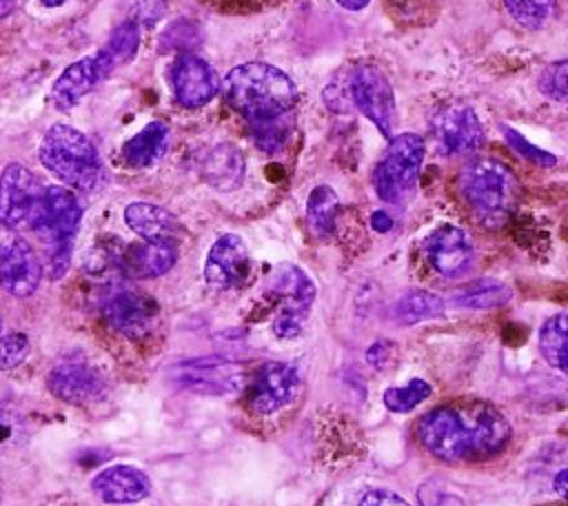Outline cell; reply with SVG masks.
Returning a JSON list of instances; mask_svg holds the SVG:
<instances>
[{
	"label": "cell",
	"mask_w": 568,
	"mask_h": 506,
	"mask_svg": "<svg viewBox=\"0 0 568 506\" xmlns=\"http://www.w3.org/2000/svg\"><path fill=\"white\" fill-rule=\"evenodd\" d=\"M297 373L282 362L260 364L246 382V406L255 415L280 411L297 393Z\"/></svg>",
	"instance_id": "12"
},
{
	"label": "cell",
	"mask_w": 568,
	"mask_h": 506,
	"mask_svg": "<svg viewBox=\"0 0 568 506\" xmlns=\"http://www.w3.org/2000/svg\"><path fill=\"white\" fill-rule=\"evenodd\" d=\"M138 47H140V29L133 20H126L113 29L106 44L95 53V60L104 71V75H111L120 64H126L133 60Z\"/></svg>",
	"instance_id": "25"
},
{
	"label": "cell",
	"mask_w": 568,
	"mask_h": 506,
	"mask_svg": "<svg viewBox=\"0 0 568 506\" xmlns=\"http://www.w3.org/2000/svg\"><path fill=\"white\" fill-rule=\"evenodd\" d=\"M568 62L557 60L548 64L539 75V91L557 102H566L568 98Z\"/></svg>",
	"instance_id": "33"
},
{
	"label": "cell",
	"mask_w": 568,
	"mask_h": 506,
	"mask_svg": "<svg viewBox=\"0 0 568 506\" xmlns=\"http://www.w3.org/2000/svg\"><path fill=\"white\" fill-rule=\"evenodd\" d=\"M38 158L49 173L71 189L91 191L104 178L102 160L93 142L82 131L62 122L49 126L40 142Z\"/></svg>",
	"instance_id": "4"
},
{
	"label": "cell",
	"mask_w": 568,
	"mask_h": 506,
	"mask_svg": "<svg viewBox=\"0 0 568 506\" xmlns=\"http://www.w3.org/2000/svg\"><path fill=\"white\" fill-rule=\"evenodd\" d=\"M91 488L106 504H131L151 493V482L133 466H109L93 477Z\"/></svg>",
	"instance_id": "19"
},
{
	"label": "cell",
	"mask_w": 568,
	"mask_h": 506,
	"mask_svg": "<svg viewBox=\"0 0 568 506\" xmlns=\"http://www.w3.org/2000/svg\"><path fill=\"white\" fill-rule=\"evenodd\" d=\"M222 87L226 102L251 122L280 118L297 100L293 80L266 62H246L231 69Z\"/></svg>",
	"instance_id": "2"
},
{
	"label": "cell",
	"mask_w": 568,
	"mask_h": 506,
	"mask_svg": "<svg viewBox=\"0 0 568 506\" xmlns=\"http://www.w3.org/2000/svg\"><path fill=\"white\" fill-rule=\"evenodd\" d=\"M202 178L217 191L237 189L244 180V155L233 144L213 146L202 160Z\"/></svg>",
	"instance_id": "23"
},
{
	"label": "cell",
	"mask_w": 568,
	"mask_h": 506,
	"mask_svg": "<svg viewBox=\"0 0 568 506\" xmlns=\"http://www.w3.org/2000/svg\"><path fill=\"white\" fill-rule=\"evenodd\" d=\"M430 395V384L424 380H410L406 386H395L384 393V404L393 413H408Z\"/></svg>",
	"instance_id": "31"
},
{
	"label": "cell",
	"mask_w": 568,
	"mask_h": 506,
	"mask_svg": "<svg viewBox=\"0 0 568 506\" xmlns=\"http://www.w3.org/2000/svg\"><path fill=\"white\" fill-rule=\"evenodd\" d=\"M371 226H373L375 231H379V233H386V231L393 226V220H390V215H388L386 211H375V213L371 215Z\"/></svg>",
	"instance_id": "38"
},
{
	"label": "cell",
	"mask_w": 568,
	"mask_h": 506,
	"mask_svg": "<svg viewBox=\"0 0 568 506\" xmlns=\"http://www.w3.org/2000/svg\"><path fill=\"white\" fill-rule=\"evenodd\" d=\"M246 373L240 364L222 357H200L175 368V384L200 395H226L244 386Z\"/></svg>",
	"instance_id": "13"
},
{
	"label": "cell",
	"mask_w": 568,
	"mask_h": 506,
	"mask_svg": "<svg viewBox=\"0 0 568 506\" xmlns=\"http://www.w3.org/2000/svg\"><path fill=\"white\" fill-rule=\"evenodd\" d=\"M506 11L526 29H539L546 24L557 7V0H501Z\"/></svg>",
	"instance_id": "30"
},
{
	"label": "cell",
	"mask_w": 568,
	"mask_h": 506,
	"mask_svg": "<svg viewBox=\"0 0 568 506\" xmlns=\"http://www.w3.org/2000/svg\"><path fill=\"white\" fill-rule=\"evenodd\" d=\"M124 220L144 242H166L178 246L180 237L184 235L178 217H173L166 209L149 202L129 204L124 209Z\"/></svg>",
	"instance_id": "20"
},
{
	"label": "cell",
	"mask_w": 568,
	"mask_h": 506,
	"mask_svg": "<svg viewBox=\"0 0 568 506\" xmlns=\"http://www.w3.org/2000/svg\"><path fill=\"white\" fill-rule=\"evenodd\" d=\"M271 291L280 300L273 331L280 337H297L315 300V286L311 277L293 264H280L273 273Z\"/></svg>",
	"instance_id": "7"
},
{
	"label": "cell",
	"mask_w": 568,
	"mask_h": 506,
	"mask_svg": "<svg viewBox=\"0 0 568 506\" xmlns=\"http://www.w3.org/2000/svg\"><path fill=\"white\" fill-rule=\"evenodd\" d=\"M47 388L67 404L84 406L104 397L106 382L87 357L73 353L53 364L47 375Z\"/></svg>",
	"instance_id": "9"
},
{
	"label": "cell",
	"mask_w": 568,
	"mask_h": 506,
	"mask_svg": "<svg viewBox=\"0 0 568 506\" xmlns=\"http://www.w3.org/2000/svg\"><path fill=\"white\" fill-rule=\"evenodd\" d=\"M282 118V115H280ZM280 118L253 122V138L262 151L275 153L286 142V124Z\"/></svg>",
	"instance_id": "34"
},
{
	"label": "cell",
	"mask_w": 568,
	"mask_h": 506,
	"mask_svg": "<svg viewBox=\"0 0 568 506\" xmlns=\"http://www.w3.org/2000/svg\"><path fill=\"white\" fill-rule=\"evenodd\" d=\"M424 253L439 275L457 277L473 262V242L464 229L444 224L426 237Z\"/></svg>",
	"instance_id": "17"
},
{
	"label": "cell",
	"mask_w": 568,
	"mask_h": 506,
	"mask_svg": "<svg viewBox=\"0 0 568 506\" xmlns=\"http://www.w3.org/2000/svg\"><path fill=\"white\" fill-rule=\"evenodd\" d=\"M422 446L437 459L473 462L497 455L510 439L506 417L484 399H455L417 422Z\"/></svg>",
	"instance_id": "1"
},
{
	"label": "cell",
	"mask_w": 568,
	"mask_h": 506,
	"mask_svg": "<svg viewBox=\"0 0 568 506\" xmlns=\"http://www.w3.org/2000/svg\"><path fill=\"white\" fill-rule=\"evenodd\" d=\"M173 93L186 109L204 107L217 91L213 69L193 53H182L173 64Z\"/></svg>",
	"instance_id": "18"
},
{
	"label": "cell",
	"mask_w": 568,
	"mask_h": 506,
	"mask_svg": "<svg viewBox=\"0 0 568 506\" xmlns=\"http://www.w3.org/2000/svg\"><path fill=\"white\" fill-rule=\"evenodd\" d=\"M16 9V0H0V18L9 16Z\"/></svg>",
	"instance_id": "41"
},
{
	"label": "cell",
	"mask_w": 568,
	"mask_h": 506,
	"mask_svg": "<svg viewBox=\"0 0 568 506\" xmlns=\"http://www.w3.org/2000/svg\"><path fill=\"white\" fill-rule=\"evenodd\" d=\"M442 313H444V300L437 297L435 293L422 291V289L404 293L397 300L395 311H393V315L399 324H417L424 320L439 317Z\"/></svg>",
	"instance_id": "28"
},
{
	"label": "cell",
	"mask_w": 568,
	"mask_h": 506,
	"mask_svg": "<svg viewBox=\"0 0 568 506\" xmlns=\"http://www.w3.org/2000/svg\"><path fill=\"white\" fill-rule=\"evenodd\" d=\"M104 317L122 335L142 340L153 331L160 317V306L153 297L140 291H118L104 304Z\"/></svg>",
	"instance_id": "16"
},
{
	"label": "cell",
	"mask_w": 568,
	"mask_h": 506,
	"mask_svg": "<svg viewBox=\"0 0 568 506\" xmlns=\"http://www.w3.org/2000/svg\"><path fill=\"white\" fill-rule=\"evenodd\" d=\"M368 2H371V0H337V4H342V7L348 9V11H359V9H364Z\"/></svg>",
	"instance_id": "39"
},
{
	"label": "cell",
	"mask_w": 568,
	"mask_h": 506,
	"mask_svg": "<svg viewBox=\"0 0 568 506\" xmlns=\"http://www.w3.org/2000/svg\"><path fill=\"white\" fill-rule=\"evenodd\" d=\"M42 280V262L13 231L0 233V286L13 297H29Z\"/></svg>",
	"instance_id": "10"
},
{
	"label": "cell",
	"mask_w": 568,
	"mask_h": 506,
	"mask_svg": "<svg viewBox=\"0 0 568 506\" xmlns=\"http://www.w3.org/2000/svg\"><path fill=\"white\" fill-rule=\"evenodd\" d=\"M166 142H169V126L162 120H153L142 131H138L131 140L124 142L122 160L135 169L149 166L162 158Z\"/></svg>",
	"instance_id": "24"
},
{
	"label": "cell",
	"mask_w": 568,
	"mask_h": 506,
	"mask_svg": "<svg viewBox=\"0 0 568 506\" xmlns=\"http://www.w3.org/2000/svg\"><path fill=\"white\" fill-rule=\"evenodd\" d=\"M31 344L29 337L20 331H4L0 317V371H9L20 366L29 357Z\"/></svg>",
	"instance_id": "32"
},
{
	"label": "cell",
	"mask_w": 568,
	"mask_h": 506,
	"mask_svg": "<svg viewBox=\"0 0 568 506\" xmlns=\"http://www.w3.org/2000/svg\"><path fill=\"white\" fill-rule=\"evenodd\" d=\"M566 479H568V470H559V475L555 477V486L559 495H566Z\"/></svg>",
	"instance_id": "40"
},
{
	"label": "cell",
	"mask_w": 568,
	"mask_h": 506,
	"mask_svg": "<svg viewBox=\"0 0 568 506\" xmlns=\"http://www.w3.org/2000/svg\"><path fill=\"white\" fill-rule=\"evenodd\" d=\"M433 133L448 155L473 153L484 142V129L468 104H444L433 118Z\"/></svg>",
	"instance_id": "14"
},
{
	"label": "cell",
	"mask_w": 568,
	"mask_h": 506,
	"mask_svg": "<svg viewBox=\"0 0 568 506\" xmlns=\"http://www.w3.org/2000/svg\"><path fill=\"white\" fill-rule=\"evenodd\" d=\"M390 351H393V344L390 342H375L371 348H368V353H366V357H368V362L371 364H375V366H386V364H390Z\"/></svg>",
	"instance_id": "37"
},
{
	"label": "cell",
	"mask_w": 568,
	"mask_h": 506,
	"mask_svg": "<svg viewBox=\"0 0 568 506\" xmlns=\"http://www.w3.org/2000/svg\"><path fill=\"white\" fill-rule=\"evenodd\" d=\"M337 211H339L337 193L326 184L315 186L306 202V222H308V229L313 231V235L328 237L335 231Z\"/></svg>",
	"instance_id": "27"
},
{
	"label": "cell",
	"mask_w": 568,
	"mask_h": 506,
	"mask_svg": "<svg viewBox=\"0 0 568 506\" xmlns=\"http://www.w3.org/2000/svg\"><path fill=\"white\" fill-rule=\"evenodd\" d=\"M359 506H408V502L390 490H371L362 497Z\"/></svg>",
	"instance_id": "36"
},
{
	"label": "cell",
	"mask_w": 568,
	"mask_h": 506,
	"mask_svg": "<svg viewBox=\"0 0 568 506\" xmlns=\"http://www.w3.org/2000/svg\"><path fill=\"white\" fill-rule=\"evenodd\" d=\"M504 133H506L508 144H510V146H513L521 158H526V160H530V162H535V164H539V166H552V164L557 162V158H555L552 153L541 151L539 146L530 144V142H528L521 133H517L515 129L506 126V129H504Z\"/></svg>",
	"instance_id": "35"
},
{
	"label": "cell",
	"mask_w": 568,
	"mask_h": 506,
	"mask_svg": "<svg viewBox=\"0 0 568 506\" xmlns=\"http://www.w3.org/2000/svg\"><path fill=\"white\" fill-rule=\"evenodd\" d=\"M44 7H60V4H64L67 0H40Z\"/></svg>",
	"instance_id": "42"
},
{
	"label": "cell",
	"mask_w": 568,
	"mask_h": 506,
	"mask_svg": "<svg viewBox=\"0 0 568 506\" xmlns=\"http://www.w3.org/2000/svg\"><path fill=\"white\" fill-rule=\"evenodd\" d=\"M82 220V206L75 193L67 186H44L31 231L40 235L47 251L49 277L58 280L67 273L71 262L73 237Z\"/></svg>",
	"instance_id": "5"
},
{
	"label": "cell",
	"mask_w": 568,
	"mask_h": 506,
	"mask_svg": "<svg viewBox=\"0 0 568 506\" xmlns=\"http://www.w3.org/2000/svg\"><path fill=\"white\" fill-rule=\"evenodd\" d=\"M459 191L473 215L488 229L508 222L519 200L515 173L495 158H475L459 171Z\"/></svg>",
	"instance_id": "3"
},
{
	"label": "cell",
	"mask_w": 568,
	"mask_h": 506,
	"mask_svg": "<svg viewBox=\"0 0 568 506\" xmlns=\"http://www.w3.org/2000/svg\"><path fill=\"white\" fill-rule=\"evenodd\" d=\"M106 75L104 71L100 69L95 55L91 58H82L73 64H69L60 75L58 80L53 82V89H51V98H53V104L60 109V111H69L73 109L98 82H102Z\"/></svg>",
	"instance_id": "21"
},
{
	"label": "cell",
	"mask_w": 568,
	"mask_h": 506,
	"mask_svg": "<svg viewBox=\"0 0 568 506\" xmlns=\"http://www.w3.org/2000/svg\"><path fill=\"white\" fill-rule=\"evenodd\" d=\"M424 162V140L417 133H402L390 140L384 158L373 171V184L382 200L397 202L417 182Z\"/></svg>",
	"instance_id": "6"
},
{
	"label": "cell",
	"mask_w": 568,
	"mask_h": 506,
	"mask_svg": "<svg viewBox=\"0 0 568 506\" xmlns=\"http://www.w3.org/2000/svg\"><path fill=\"white\" fill-rule=\"evenodd\" d=\"M178 260V246L166 242L129 244L120 255V266L129 277L164 275Z\"/></svg>",
	"instance_id": "22"
},
{
	"label": "cell",
	"mask_w": 568,
	"mask_h": 506,
	"mask_svg": "<svg viewBox=\"0 0 568 506\" xmlns=\"http://www.w3.org/2000/svg\"><path fill=\"white\" fill-rule=\"evenodd\" d=\"M539 351L548 364L566 368L568 364V322L564 313L552 315L539 331Z\"/></svg>",
	"instance_id": "29"
},
{
	"label": "cell",
	"mask_w": 568,
	"mask_h": 506,
	"mask_svg": "<svg viewBox=\"0 0 568 506\" xmlns=\"http://www.w3.org/2000/svg\"><path fill=\"white\" fill-rule=\"evenodd\" d=\"M351 98L355 107L377 126L384 138H390L395 120V95L388 78L373 64H362L351 75Z\"/></svg>",
	"instance_id": "11"
},
{
	"label": "cell",
	"mask_w": 568,
	"mask_h": 506,
	"mask_svg": "<svg viewBox=\"0 0 568 506\" xmlns=\"http://www.w3.org/2000/svg\"><path fill=\"white\" fill-rule=\"evenodd\" d=\"M44 186L36 175L18 162H11L0 173V229L18 231L31 226Z\"/></svg>",
	"instance_id": "8"
},
{
	"label": "cell",
	"mask_w": 568,
	"mask_h": 506,
	"mask_svg": "<svg viewBox=\"0 0 568 506\" xmlns=\"http://www.w3.org/2000/svg\"><path fill=\"white\" fill-rule=\"evenodd\" d=\"M510 289L499 282V280H490V277H481V280H473L468 284H464L462 289H457L453 293V304L464 306V308H495L501 306L510 300Z\"/></svg>",
	"instance_id": "26"
},
{
	"label": "cell",
	"mask_w": 568,
	"mask_h": 506,
	"mask_svg": "<svg viewBox=\"0 0 568 506\" xmlns=\"http://www.w3.org/2000/svg\"><path fill=\"white\" fill-rule=\"evenodd\" d=\"M251 273V255L244 240L235 233L222 235L209 251L204 277L209 286L226 291L246 282Z\"/></svg>",
	"instance_id": "15"
}]
</instances>
